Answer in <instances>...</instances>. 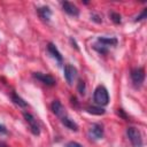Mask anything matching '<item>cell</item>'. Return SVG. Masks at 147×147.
<instances>
[{
  "label": "cell",
  "mask_w": 147,
  "mask_h": 147,
  "mask_svg": "<svg viewBox=\"0 0 147 147\" xmlns=\"http://www.w3.org/2000/svg\"><path fill=\"white\" fill-rule=\"evenodd\" d=\"M93 99L94 101L100 105V106H106L108 105L109 102V94H108V91L105 86L102 85H99L95 91H94V94H93Z\"/></svg>",
  "instance_id": "1"
},
{
  "label": "cell",
  "mask_w": 147,
  "mask_h": 147,
  "mask_svg": "<svg viewBox=\"0 0 147 147\" xmlns=\"http://www.w3.org/2000/svg\"><path fill=\"white\" fill-rule=\"evenodd\" d=\"M126 136L133 147H141L142 146V137L140 131L134 126H129L126 129Z\"/></svg>",
  "instance_id": "2"
},
{
  "label": "cell",
  "mask_w": 147,
  "mask_h": 147,
  "mask_svg": "<svg viewBox=\"0 0 147 147\" xmlns=\"http://www.w3.org/2000/svg\"><path fill=\"white\" fill-rule=\"evenodd\" d=\"M23 116H24L25 122L29 124V127H30L31 132H32L34 136H39V133H40V126H39L37 119H36L30 113H23Z\"/></svg>",
  "instance_id": "3"
},
{
  "label": "cell",
  "mask_w": 147,
  "mask_h": 147,
  "mask_svg": "<svg viewBox=\"0 0 147 147\" xmlns=\"http://www.w3.org/2000/svg\"><path fill=\"white\" fill-rule=\"evenodd\" d=\"M130 76H131L133 84L136 86H139L142 84V82L145 79V70H144V68H134L131 70Z\"/></svg>",
  "instance_id": "4"
},
{
  "label": "cell",
  "mask_w": 147,
  "mask_h": 147,
  "mask_svg": "<svg viewBox=\"0 0 147 147\" xmlns=\"http://www.w3.org/2000/svg\"><path fill=\"white\" fill-rule=\"evenodd\" d=\"M76 77H77V69L71 64H65L64 65V78L67 83L71 85L74 80L76 79Z\"/></svg>",
  "instance_id": "5"
},
{
  "label": "cell",
  "mask_w": 147,
  "mask_h": 147,
  "mask_svg": "<svg viewBox=\"0 0 147 147\" xmlns=\"http://www.w3.org/2000/svg\"><path fill=\"white\" fill-rule=\"evenodd\" d=\"M33 77L36 79H38L40 83L47 85V86H54L55 85V78L51 75H47V74H41V72H34L33 74Z\"/></svg>",
  "instance_id": "6"
},
{
  "label": "cell",
  "mask_w": 147,
  "mask_h": 147,
  "mask_svg": "<svg viewBox=\"0 0 147 147\" xmlns=\"http://www.w3.org/2000/svg\"><path fill=\"white\" fill-rule=\"evenodd\" d=\"M88 136L94 139V140H98V139H101L102 136H103V126L101 124H93L91 127H90V131H88Z\"/></svg>",
  "instance_id": "7"
},
{
  "label": "cell",
  "mask_w": 147,
  "mask_h": 147,
  "mask_svg": "<svg viewBox=\"0 0 147 147\" xmlns=\"http://www.w3.org/2000/svg\"><path fill=\"white\" fill-rule=\"evenodd\" d=\"M62 8L67 14H69L71 16H78L79 15V9L77 8V6H75L74 3L69 2V1H63Z\"/></svg>",
  "instance_id": "8"
},
{
  "label": "cell",
  "mask_w": 147,
  "mask_h": 147,
  "mask_svg": "<svg viewBox=\"0 0 147 147\" xmlns=\"http://www.w3.org/2000/svg\"><path fill=\"white\" fill-rule=\"evenodd\" d=\"M51 109H52V111H53L56 116H59V117H61V118H62L63 116H65V109H64V107L62 106V103H61L59 100H55V101L52 102Z\"/></svg>",
  "instance_id": "9"
},
{
  "label": "cell",
  "mask_w": 147,
  "mask_h": 147,
  "mask_svg": "<svg viewBox=\"0 0 147 147\" xmlns=\"http://www.w3.org/2000/svg\"><path fill=\"white\" fill-rule=\"evenodd\" d=\"M47 51H48V53H49V54L57 61L59 65L62 64V55H61V53L59 52V49L56 48V46H55L54 44L49 42V44L47 45Z\"/></svg>",
  "instance_id": "10"
},
{
  "label": "cell",
  "mask_w": 147,
  "mask_h": 147,
  "mask_svg": "<svg viewBox=\"0 0 147 147\" xmlns=\"http://www.w3.org/2000/svg\"><path fill=\"white\" fill-rule=\"evenodd\" d=\"M37 13H38L39 17H40L42 21L48 22V21L51 20V16H52V10L49 9V7H47V6L39 7V8L37 9Z\"/></svg>",
  "instance_id": "11"
},
{
  "label": "cell",
  "mask_w": 147,
  "mask_h": 147,
  "mask_svg": "<svg viewBox=\"0 0 147 147\" xmlns=\"http://www.w3.org/2000/svg\"><path fill=\"white\" fill-rule=\"evenodd\" d=\"M98 42L108 48L109 46H115L117 44V39L116 38H108V37H99Z\"/></svg>",
  "instance_id": "12"
},
{
  "label": "cell",
  "mask_w": 147,
  "mask_h": 147,
  "mask_svg": "<svg viewBox=\"0 0 147 147\" xmlns=\"http://www.w3.org/2000/svg\"><path fill=\"white\" fill-rule=\"evenodd\" d=\"M61 122H62V124H63L64 126H67L68 129H70V130H72V131H77V130H78V125H77L71 118H69L67 115L61 118Z\"/></svg>",
  "instance_id": "13"
},
{
  "label": "cell",
  "mask_w": 147,
  "mask_h": 147,
  "mask_svg": "<svg viewBox=\"0 0 147 147\" xmlns=\"http://www.w3.org/2000/svg\"><path fill=\"white\" fill-rule=\"evenodd\" d=\"M11 100H13V102H14L16 106H18V107L24 108V107H26V106H28L26 101H24V100H23L20 95H17L16 93H13V94H11Z\"/></svg>",
  "instance_id": "14"
},
{
  "label": "cell",
  "mask_w": 147,
  "mask_h": 147,
  "mask_svg": "<svg viewBox=\"0 0 147 147\" xmlns=\"http://www.w3.org/2000/svg\"><path fill=\"white\" fill-rule=\"evenodd\" d=\"M86 111L93 115H103L105 114V109L101 107H94V106H90L86 108Z\"/></svg>",
  "instance_id": "15"
},
{
  "label": "cell",
  "mask_w": 147,
  "mask_h": 147,
  "mask_svg": "<svg viewBox=\"0 0 147 147\" xmlns=\"http://www.w3.org/2000/svg\"><path fill=\"white\" fill-rule=\"evenodd\" d=\"M110 18L113 20V22L114 23H116V24H118V23H121V15L118 14V13H110Z\"/></svg>",
  "instance_id": "16"
},
{
  "label": "cell",
  "mask_w": 147,
  "mask_h": 147,
  "mask_svg": "<svg viewBox=\"0 0 147 147\" xmlns=\"http://www.w3.org/2000/svg\"><path fill=\"white\" fill-rule=\"evenodd\" d=\"M77 90H78L79 94H82V95H84V94H85V83H84L83 80H79L78 86H77Z\"/></svg>",
  "instance_id": "17"
},
{
  "label": "cell",
  "mask_w": 147,
  "mask_h": 147,
  "mask_svg": "<svg viewBox=\"0 0 147 147\" xmlns=\"http://www.w3.org/2000/svg\"><path fill=\"white\" fill-rule=\"evenodd\" d=\"M146 15H147V8H144V10L141 11V14L140 15H138L137 17H136V22H140V21H142V20H145L146 18Z\"/></svg>",
  "instance_id": "18"
},
{
  "label": "cell",
  "mask_w": 147,
  "mask_h": 147,
  "mask_svg": "<svg viewBox=\"0 0 147 147\" xmlns=\"http://www.w3.org/2000/svg\"><path fill=\"white\" fill-rule=\"evenodd\" d=\"M65 147H83L80 144H78V142H75V141H70V142H68L67 145H65Z\"/></svg>",
  "instance_id": "19"
},
{
  "label": "cell",
  "mask_w": 147,
  "mask_h": 147,
  "mask_svg": "<svg viewBox=\"0 0 147 147\" xmlns=\"http://www.w3.org/2000/svg\"><path fill=\"white\" fill-rule=\"evenodd\" d=\"M117 114H118V115H121V116H122L123 118H125V119L127 118V117H126V115H125V114L123 113V109H118V111H117Z\"/></svg>",
  "instance_id": "20"
},
{
  "label": "cell",
  "mask_w": 147,
  "mask_h": 147,
  "mask_svg": "<svg viewBox=\"0 0 147 147\" xmlns=\"http://www.w3.org/2000/svg\"><path fill=\"white\" fill-rule=\"evenodd\" d=\"M7 132V129L3 126V125H1L0 124V134H2V133H6Z\"/></svg>",
  "instance_id": "21"
},
{
  "label": "cell",
  "mask_w": 147,
  "mask_h": 147,
  "mask_svg": "<svg viewBox=\"0 0 147 147\" xmlns=\"http://www.w3.org/2000/svg\"><path fill=\"white\" fill-rule=\"evenodd\" d=\"M0 147H8V145L6 142H3V141H0Z\"/></svg>",
  "instance_id": "22"
}]
</instances>
